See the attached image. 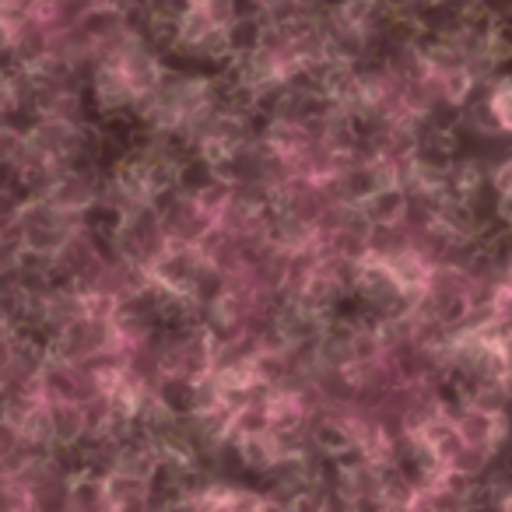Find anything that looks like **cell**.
Returning a JSON list of instances; mask_svg holds the SVG:
<instances>
[{"instance_id": "obj_1", "label": "cell", "mask_w": 512, "mask_h": 512, "mask_svg": "<svg viewBox=\"0 0 512 512\" xmlns=\"http://www.w3.org/2000/svg\"><path fill=\"white\" fill-rule=\"evenodd\" d=\"M491 109H495L498 123L505 130H512V88H498L495 99H491Z\"/></svg>"}, {"instance_id": "obj_2", "label": "cell", "mask_w": 512, "mask_h": 512, "mask_svg": "<svg viewBox=\"0 0 512 512\" xmlns=\"http://www.w3.org/2000/svg\"><path fill=\"white\" fill-rule=\"evenodd\" d=\"M505 512H512V498H505Z\"/></svg>"}]
</instances>
